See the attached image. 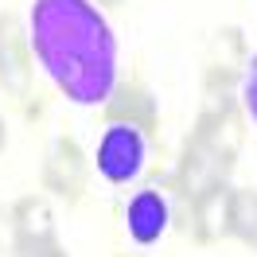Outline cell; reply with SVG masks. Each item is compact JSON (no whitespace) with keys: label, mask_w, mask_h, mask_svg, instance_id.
<instances>
[{"label":"cell","mask_w":257,"mask_h":257,"mask_svg":"<svg viewBox=\"0 0 257 257\" xmlns=\"http://www.w3.org/2000/svg\"><path fill=\"white\" fill-rule=\"evenodd\" d=\"M32 47L51 82L78 105H105L117 86V39L90 0H35Z\"/></svg>","instance_id":"6da1fadb"},{"label":"cell","mask_w":257,"mask_h":257,"mask_svg":"<svg viewBox=\"0 0 257 257\" xmlns=\"http://www.w3.org/2000/svg\"><path fill=\"white\" fill-rule=\"evenodd\" d=\"M241 137H245V128H241V113H238V101L230 97V90L210 94L203 113H199V121H195L191 141L207 145L214 156L234 164V156H238V148H241Z\"/></svg>","instance_id":"7a4b0ae2"},{"label":"cell","mask_w":257,"mask_h":257,"mask_svg":"<svg viewBox=\"0 0 257 257\" xmlns=\"http://www.w3.org/2000/svg\"><path fill=\"white\" fill-rule=\"evenodd\" d=\"M145 168V133H137L133 125H109L101 133V145H97V172L125 187L141 176Z\"/></svg>","instance_id":"3957f363"},{"label":"cell","mask_w":257,"mask_h":257,"mask_svg":"<svg viewBox=\"0 0 257 257\" xmlns=\"http://www.w3.org/2000/svg\"><path fill=\"white\" fill-rule=\"evenodd\" d=\"M86 179H90L86 152L78 148V141L59 137L55 148H51V156H47V164H43V187L63 195L66 203H78L82 191H86Z\"/></svg>","instance_id":"277c9868"},{"label":"cell","mask_w":257,"mask_h":257,"mask_svg":"<svg viewBox=\"0 0 257 257\" xmlns=\"http://www.w3.org/2000/svg\"><path fill=\"white\" fill-rule=\"evenodd\" d=\"M105 121L109 125H133L137 133H156L160 128V105L145 82L128 78L121 86H113V94L105 97Z\"/></svg>","instance_id":"5b68a950"},{"label":"cell","mask_w":257,"mask_h":257,"mask_svg":"<svg viewBox=\"0 0 257 257\" xmlns=\"http://www.w3.org/2000/svg\"><path fill=\"white\" fill-rule=\"evenodd\" d=\"M0 90L8 97L32 94V59H28V35L20 32L16 16H0Z\"/></svg>","instance_id":"8992f818"},{"label":"cell","mask_w":257,"mask_h":257,"mask_svg":"<svg viewBox=\"0 0 257 257\" xmlns=\"http://www.w3.org/2000/svg\"><path fill=\"white\" fill-rule=\"evenodd\" d=\"M226 172H230V164H226L222 156H214V152H210L207 145H199V141H187L183 160H179V172H176L179 195L195 203L203 191H210L214 183H222Z\"/></svg>","instance_id":"52a82bcc"},{"label":"cell","mask_w":257,"mask_h":257,"mask_svg":"<svg viewBox=\"0 0 257 257\" xmlns=\"http://www.w3.org/2000/svg\"><path fill=\"white\" fill-rule=\"evenodd\" d=\"M245 74V39L238 28H222L210 43L207 59V94H222L234 86V78Z\"/></svg>","instance_id":"ba28073f"},{"label":"cell","mask_w":257,"mask_h":257,"mask_svg":"<svg viewBox=\"0 0 257 257\" xmlns=\"http://www.w3.org/2000/svg\"><path fill=\"white\" fill-rule=\"evenodd\" d=\"M12 241L20 249H35V245H51L55 241V214H51L43 195H28L12 207Z\"/></svg>","instance_id":"9c48e42d"},{"label":"cell","mask_w":257,"mask_h":257,"mask_svg":"<svg viewBox=\"0 0 257 257\" xmlns=\"http://www.w3.org/2000/svg\"><path fill=\"white\" fill-rule=\"evenodd\" d=\"M125 222L133 241H141V245L160 241V234L168 230V199H164L160 187H145V191L133 195L125 207Z\"/></svg>","instance_id":"30bf717a"},{"label":"cell","mask_w":257,"mask_h":257,"mask_svg":"<svg viewBox=\"0 0 257 257\" xmlns=\"http://www.w3.org/2000/svg\"><path fill=\"white\" fill-rule=\"evenodd\" d=\"M230 187L226 183H214L210 191H203L199 199H195V241H203V245H210V241H222L226 234H230Z\"/></svg>","instance_id":"8fae6325"},{"label":"cell","mask_w":257,"mask_h":257,"mask_svg":"<svg viewBox=\"0 0 257 257\" xmlns=\"http://www.w3.org/2000/svg\"><path fill=\"white\" fill-rule=\"evenodd\" d=\"M230 234L257 245V191L241 187L230 195Z\"/></svg>","instance_id":"7c38bea8"},{"label":"cell","mask_w":257,"mask_h":257,"mask_svg":"<svg viewBox=\"0 0 257 257\" xmlns=\"http://www.w3.org/2000/svg\"><path fill=\"white\" fill-rule=\"evenodd\" d=\"M241 101H245V113L253 117V125H257V51H253V59H245V74H241Z\"/></svg>","instance_id":"4fadbf2b"},{"label":"cell","mask_w":257,"mask_h":257,"mask_svg":"<svg viewBox=\"0 0 257 257\" xmlns=\"http://www.w3.org/2000/svg\"><path fill=\"white\" fill-rule=\"evenodd\" d=\"M20 257H66L59 249V241H51V245H35V249H20Z\"/></svg>","instance_id":"5bb4252c"},{"label":"cell","mask_w":257,"mask_h":257,"mask_svg":"<svg viewBox=\"0 0 257 257\" xmlns=\"http://www.w3.org/2000/svg\"><path fill=\"white\" fill-rule=\"evenodd\" d=\"M0 152H4V121H0Z\"/></svg>","instance_id":"9a60e30c"},{"label":"cell","mask_w":257,"mask_h":257,"mask_svg":"<svg viewBox=\"0 0 257 257\" xmlns=\"http://www.w3.org/2000/svg\"><path fill=\"white\" fill-rule=\"evenodd\" d=\"M101 4H121V0H101Z\"/></svg>","instance_id":"2e32d148"}]
</instances>
